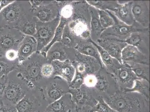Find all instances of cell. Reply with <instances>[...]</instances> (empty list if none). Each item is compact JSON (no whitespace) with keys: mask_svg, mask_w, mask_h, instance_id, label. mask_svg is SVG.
Returning a JSON list of instances; mask_svg holds the SVG:
<instances>
[{"mask_svg":"<svg viewBox=\"0 0 150 112\" xmlns=\"http://www.w3.org/2000/svg\"><path fill=\"white\" fill-rule=\"evenodd\" d=\"M90 5L86 1H73V13L67 26L71 32L83 40L91 39V16Z\"/></svg>","mask_w":150,"mask_h":112,"instance_id":"cell-1","label":"cell"},{"mask_svg":"<svg viewBox=\"0 0 150 112\" xmlns=\"http://www.w3.org/2000/svg\"><path fill=\"white\" fill-rule=\"evenodd\" d=\"M47 62L46 56L40 52L36 51L20 63L16 70L35 86L43 89L49 79L43 78L41 74V69L42 65Z\"/></svg>","mask_w":150,"mask_h":112,"instance_id":"cell-2","label":"cell"},{"mask_svg":"<svg viewBox=\"0 0 150 112\" xmlns=\"http://www.w3.org/2000/svg\"><path fill=\"white\" fill-rule=\"evenodd\" d=\"M33 11L30 1H15L0 12V29L16 28L26 20Z\"/></svg>","mask_w":150,"mask_h":112,"instance_id":"cell-3","label":"cell"},{"mask_svg":"<svg viewBox=\"0 0 150 112\" xmlns=\"http://www.w3.org/2000/svg\"><path fill=\"white\" fill-rule=\"evenodd\" d=\"M7 78V83L1 102L4 105L16 106L28 90L35 86L16 70L9 73Z\"/></svg>","mask_w":150,"mask_h":112,"instance_id":"cell-4","label":"cell"},{"mask_svg":"<svg viewBox=\"0 0 150 112\" xmlns=\"http://www.w3.org/2000/svg\"><path fill=\"white\" fill-rule=\"evenodd\" d=\"M105 11L112 18L114 23L112 26L104 30L101 35L100 39L115 40L124 42L129 38L133 32L149 30L150 28H144L136 22L133 25H127L117 18L112 11Z\"/></svg>","mask_w":150,"mask_h":112,"instance_id":"cell-5","label":"cell"},{"mask_svg":"<svg viewBox=\"0 0 150 112\" xmlns=\"http://www.w3.org/2000/svg\"><path fill=\"white\" fill-rule=\"evenodd\" d=\"M49 105L43 89L34 86L28 90L16 106L17 112H43Z\"/></svg>","mask_w":150,"mask_h":112,"instance_id":"cell-6","label":"cell"},{"mask_svg":"<svg viewBox=\"0 0 150 112\" xmlns=\"http://www.w3.org/2000/svg\"><path fill=\"white\" fill-rule=\"evenodd\" d=\"M60 20V18L59 16L48 22L39 21L37 23L36 31L33 37L37 42V51L40 52L52 40Z\"/></svg>","mask_w":150,"mask_h":112,"instance_id":"cell-7","label":"cell"},{"mask_svg":"<svg viewBox=\"0 0 150 112\" xmlns=\"http://www.w3.org/2000/svg\"><path fill=\"white\" fill-rule=\"evenodd\" d=\"M25 36L16 28L6 27L0 29V57H4L8 50H18Z\"/></svg>","mask_w":150,"mask_h":112,"instance_id":"cell-8","label":"cell"},{"mask_svg":"<svg viewBox=\"0 0 150 112\" xmlns=\"http://www.w3.org/2000/svg\"><path fill=\"white\" fill-rule=\"evenodd\" d=\"M42 89L46 100L50 105L69 93L70 88L65 80L56 76L49 79Z\"/></svg>","mask_w":150,"mask_h":112,"instance_id":"cell-9","label":"cell"},{"mask_svg":"<svg viewBox=\"0 0 150 112\" xmlns=\"http://www.w3.org/2000/svg\"><path fill=\"white\" fill-rule=\"evenodd\" d=\"M72 64L76 69V72L84 76L96 73L102 67L100 63L96 59L80 54L78 52Z\"/></svg>","mask_w":150,"mask_h":112,"instance_id":"cell-10","label":"cell"},{"mask_svg":"<svg viewBox=\"0 0 150 112\" xmlns=\"http://www.w3.org/2000/svg\"><path fill=\"white\" fill-rule=\"evenodd\" d=\"M77 52L75 48L65 46L61 42H57L53 44L47 51L46 58L49 63L54 60L64 61L68 60L73 62Z\"/></svg>","mask_w":150,"mask_h":112,"instance_id":"cell-11","label":"cell"},{"mask_svg":"<svg viewBox=\"0 0 150 112\" xmlns=\"http://www.w3.org/2000/svg\"><path fill=\"white\" fill-rule=\"evenodd\" d=\"M132 11L136 22L150 28V1H132Z\"/></svg>","mask_w":150,"mask_h":112,"instance_id":"cell-12","label":"cell"},{"mask_svg":"<svg viewBox=\"0 0 150 112\" xmlns=\"http://www.w3.org/2000/svg\"><path fill=\"white\" fill-rule=\"evenodd\" d=\"M33 9L34 16L42 22L52 21L59 16L58 1H50L48 3Z\"/></svg>","mask_w":150,"mask_h":112,"instance_id":"cell-13","label":"cell"},{"mask_svg":"<svg viewBox=\"0 0 150 112\" xmlns=\"http://www.w3.org/2000/svg\"><path fill=\"white\" fill-rule=\"evenodd\" d=\"M124 42L135 46L143 54L150 57V30L133 32Z\"/></svg>","mask_w":150,"mask_h":112,"instance_id":"cell-14","label":"cell"},{"mask_svg":"<svg viewBox=\"0 0 150 112\" xmlns=\"http://www.w3.org/2000/svg\"><path fill=\"white\" fill-rule=\"evenodd\" d=\"M122 64L129 65L134 63L150 65V57L140 52L135 46L128 45L122 50L121 54Z\"/></svg>","mask_w":150,"mask_h":112,"instance_id":"cell-15","label":"cell"},{"mask_svg":"<svg viewBox=\"0 0 150 112\" xmlns=\"http://www.w3.org/2000/svg\"><path fill=\"white\" fill-rule=\"evenodd\" d=\"M95 43L105 50L112 57L117 60L121 65L122 64V52L128 45L127 43L121 41L110 39H99Z\"/></svg>","mask_w":150,"mask_h":112,"instance_id":"cell-16","label":"cell"},{"mask_svg":"<svg viewBox=\"0 0 150 112\" xmlns=\"http://www.w3.org/2000/svg\"><path fill=\"white\" fill-rule=\"evenodd\" d=\"M51 63L54 67V76L60 77L69 84L76 74V69L72 62L68 60L64 61L54 60Z\"/></svg>","mask_w":150,"mask_h":112,"instance_id":"cell-17","label":"cell"},{"mask_svg":"<svg viewBox=\"0 0 150 112\" xmlns=\"http://www.w3.org/2000/svg\"><path fill=\"white\" fill-rule=\"evenodd\" d=\"M37 51V42L34 37L25 35L19 45L18 50V60L22 62L34 53Z\"/></svg>","mask_w":150,"mask_h":112,"instance_id":"cell-18","label":"cell"},{"mask_svg":"<svg viewBox=\"0 0 150 112\" xmlns=\"http://www.w3.org/2000/svg\"><path fill=\"white\" fill-rule=\"evenodd\" d=\"M113 75L119 83L127 86L133 85L135 80L139 79L132 70L130 67L125 64H121Z\"/></svg>","mask_w":150,"mask_h":112,"instance_id":"cell-19","label":"cell"},{"mask_svg":"<svg viewBox=\"0 0 150 112\" xmlns=\"http://www.w3.org/2000/svg\"><path fill=\"white\" fill-rule=\"evenodd\" d=\"M74 107L71 95L68 93L59 99L49 105L46 108V112H68Z\"/></svg>","mask_w":150,"mask_h":112,"instance_id":"cell-20","label":"cell"},{"mask_svg":"<svg viewBox=\"0 0 150 112\" xmlns=\"http://www.w3.org/2000/svg\"><path fill=\"white\" fill-rule=\"evenodd\" d=\"M91 38L88 40H81L75 49L80 54L96 59L100 63L102 67L105 68L98 49L91 41Z\"/></svg>","mask_w":150,"mask_h":112,"instance_id":"cell-21","label":"cell"},{"mask_svg":"<svg viewBox=\"0 0 150 112\" xmlns=\"http://www.w3.org/2000/svg\"><path fill=\"white\" fill-rule=\"evenodd\" d=\"M132 1H130L125 4L120 5L112 11L117 18L129 26L133 25L136 22L132 13Z\"/></svg>","mask_w":150,"mask_h":112,"instance_id":"cell-22","label":"cell"},{"mask_svg":"<svg viewBox=\"0 0 150 112\" xmlns=\"http://www.w3.org/2000/svg\"><path fill=\"white\" fill-rule=\"evenodd\" d=\"M89 11L91 13V38L93 42H96L100 39L101 35L105 30L101 25L97 9L90 5Z\"/></svg>","mask_w":150,"mask_h":112,"instance_id":"cell-23","label":"cell"},{"mask_svg":"<svg viewBox=\"0 0 150 112\" xmlns=\"http://www.w3.org/2000/svg\"><path fill=\"white\" fill-rule=\"evenodd\" d=\"M91 40L98 49L105 68L109 73L114 74L117 69L120 67L121 64L117 60L110 55L97 44L93 42L91 39Z\"/></svg>","mask_w":150,"mask_h":112,"instance_id":"cell-24","label":"cell"},{"mask_svg":"<svg viewBox=\"0 0 150 112\" xmlns=\"http://www.w3.org/2000/svg\"><path fill=\"white\" fill-rule=\"evenodd\" d=\"M39 20L34 16L33 9L29 16L16 28L25 35L33 36L36 31V23Z\"/></svg>","mask_w":150,"mask_h":112,"instance_id":"cell-25","label":"cell"},{"mask_svg":"<svg viewBox=\"0 0 150 112\" xmlns=\"http://www.w3.org/2000/svg\"><path fill=\"white\" fill-rule=\"evenodd\" d=\"M73 1H58L59 15L61 18L69 22L73 13Z\"/></svg>","mask_w":150,"mask_h":112,"instance_id":"cell-26","label":"cell"},{"mask_svg":"<svg viewBox=\"0 0 150 112\" xmlns=\"http://www.w3.org/2000/svg\"><path fill=\"white\" fill-rule=\"evenodd\" d=\"M19 64L18 60L11 61L5 57H0V78L7 76L10 72L16 70Z\"/></svg>","mask_w":150,"mask_h":112,"instance_id":"cell-27","label":"cell"},{"mask_svg":"<svg viewBox=\"0 0 150 112\" xmlns=\"http://www.w3.org/2000/svg\"><path fill=\"white\" fill-rule=\"evenodd\" d=\"M68 23L67 21L60 18L59 24L56 30L55 33H54V37L52 40L47 46L41 50L40 53L44 55L46 57V53L53 44L57 42H61L64 28Z\"/></svg>","mask_w":150,"mask_h":112,"instance_id":"cell-28","label":"cell"},{"mask_svg":"<svg viewBox=\"0 0 150 112\" xmlns=\"http://www.w3.org/2000/svg\"><path fill=\"white\" fill-rule=\"evenodd\" d=\"M81 39L73 35L66 24L63 31L61 42L65 46L75 48Z\"/></svg>","mask_w":150,"mask_h":112,"instance_id":"cell-29","label":"cell"},{"mask_svg":"<svg viewBox=\"0 0 150 112\" xmlns=\"http://www.w3.org/2000/svg\"><path fill=\"white\" fill-rule=\"evenodd\" d=\"M91 6L99 10L113 11L120 6L117 1H87Z\"/></svg>","mask_w":150,"mask_h":112,"instance_id":"cell-30","label":"cell"},{"mask_svg":"<svg viewBox=\"0 0 150 112\" xmlns=\"http://www.w3.org/2000/svg\"><path fill=\"white\" fill-rule=\"evenodd\" d=\"M138 77L149 81L150 65L134 63L129 65Z\"/></svg>","mask_w":150,"mask_h":112,"instance_id":"cell-31","label":"cell"},{"mask_svg":"<svg viewBox=\"0 0 150 112\" xmlns=\"http://www.w3.org/2000/svg\"><path fill=\"white\" fill-rule=\"evenodd\" d=\"M97 9L99 16V21L103 28L106 29L114 25V20L106 11Z\"/></svg>","mask_w":150,"mask_h":112,"instance_id":"cell-32","label":"cell"},{"mask_svg":"<svg viewBox=\"0 0 150 112\" xmlns=\"http://www.w3.org/2000/svg\"><path fill=\"white\" fill-rule=\"evenodd\" d=\"M41 74L43 78L46 80L54 77V68L51 63L47 62L42 65Z\"/></svg>","mask_w":150,"mask_h":112,"instance_id":"cell-33","label":"cell"},{"mask_svg":"<svg viewBox=\"0 0 150 112\" xmlns=\"http://www.w3.org/2000/svg\"><path fill=\"white\" fill-rule=\"evenodd\" d=\"M7 59L11 61H15L18 60V50H8L5 53L4 56Z\"/></svg>","mask_w":150,"mask_h":112,"instance_id":"cell-34","label":"cell"},{"mask_svg":"<svg viewBox=\"0 0 150 112\" xmlns=\"http://www.w3.org/2000/svg\"><path fill=\"white\" fill-rule=\"evenodd\" d=\"M7 83V76H4L0 78V103H1V100L4 93Z\"/></svg>","mask_w":150,"mask_h":112,"instance_id":"cell-35","label":"cell"},{"mask_svg":"<svg viewBox=\"0 0 150 112\" xmlns=\"http://www.w3.org/2000/svg\"><path fill=\"white\" fill-rule=\"evenodd\" d=\"M0 112H17L16 106L0 104Z\"/></svg>","mask_w":150,"mask_h":112,"instance_id":"cell-36","label":"cell"},{"mask_svg":"<svg viewBox=\"0 0 150 112\" xmlns=\"http://www.w3.org/2000/svg\"><path fill=\"white\" fill-rule=\"evenodd\" d=\"M130 1H117L118 3L120 5H123L129 2Z\"/></svg>","mask_w":150,"mask_h":112,"instance_id":"cell-37","label":"cell"},{"mask_svg":"<svg viewBox=\"0 0 150 112\" xmlns=\"http://www.w3.org/2000/svg\"><path fill=\"white\" fill-rule=\"evenodd\" d=\"M1 1H0V6H1Z\"/></svg>","mask_w":150,"mask_h":112,"instance_id":"cell-38","label":"cell"},{"mask_svg":"<svg viewBox=\"0 0 150 112\" xmlns=\"http://www.w3.org/2000/svg\"><path fill=\"white\" fill-rule=\"evenodd\" d=\"M71 112V110L69 111V112Z\"/></svg>","mask_w":150,"mask_h":112,"instance_id":"cell-39","label":"cell"},{"mask_svg":"<svg viewBox=\"0 0 150 112\" xmlns=\"http://www.w3.org/2000/svg\"><path fill=\"white\" fill-rule=\"evenodd\" d=\"M45 112V111H44V112Z\"/></svg>","mask_w":150,"mask_h":112,"instance_id":"cell-40","label":"cell"}]
</instances>
